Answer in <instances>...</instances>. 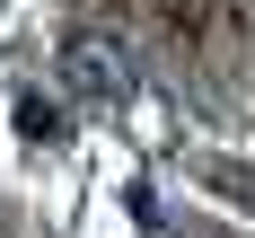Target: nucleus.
Returning <instances> with one entry per match:
<instances>
[{
	"mask_svg": "<svg viewBox=\"0 0 255 238\" xmlns=\"http://www.w3.org/2000/svg\"><path fill=\"white\" fill-rule=\"evenodd\" d=\"M62 88L79 106H124L132 97V53L106 35V26H71L62 35Z\"/></svg>",
	"mask_w": 255,
	"mask_h": 238,
	"instance_id": "nucleus-1",
	"label": "nucleus"
},
{
	"mask_svg": "<svg viewBox=\"0 0 255 238\" xmlns=\"http://www.w3.org/2000/svg\"><path fill=\"white\" fill-rule=\"evenodd\" d=\"M18 124H26V141H71V124H62V106H44L35 88L18 97Z\"/></svg>",
	"mask_w": 255,
	"mask_h": 238,
	"instance_id": "nucleus-2",
	"label": "nucleus"
}]
</instances>
